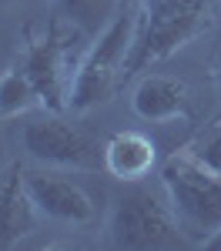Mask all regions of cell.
Returning a JSON list of instances; mask_svg holds the SVG:
<instances>
[{
    "label": "cell",
    "mask_w": 221,
    "mask_h": 251,
    "mask_svg": "<svg viewBox=\"0 0 221 251\" xmlns=\"http://www.w3.org/2000/svg\"><path fill=\"white\" fill-rule=\"evenodd\" d=\"M218 14V0H144L138 10L134 44L127 54V77L171 57L201 37Z\"/></svg>",
    "instance_id": "6da1fadb"
},
{
    "label": "cell",
    "mask_w": 221,
    "mask_h": 251,
    "mask_svg": "<svg viewBox=\"0 0 221 251\" xmlns=\"http://www.w3.org/2000/svg\"><path fill=\"white\" fill-rule=\"evenodd\" d=\"M161 188L184 241L204 248L221 231V174L201 164L191 151H178L161 168Z\"/></svg>",
    "instance_id": "7a4b0ae2"
},
{
    "label": "cell",
    "mask_w": 221,
    "mask_h": 251,
    "mask_svg": "<svg viewBox=\"0 0 221 251\" xmlns=\"http://www.w3.org/2000/svg\"><path fill=\"white\" fill-rule=\"evenodd\" d=\"M134 27H138V14L124 7L94 37L71 84V111L84 114L98 104H107L121 87V80H127V54L134 44Z\"/></svg>",
    "instance_id": "3957f363"
},
{
    "label": "cell",
    "mask_w": 221,
    "mask_h": 251,
    "mask_svg": "<svg viewBox=\"0 0 221 251\" xmlns=\"http://www.w3.org/2000/svg\"><path fill=\"white\" fill-rule=\"evenodd\" d=\"M87 40L84 34H77L67 20H60L57 14L50 17V24L27 40L20 64L30 74L34 87L40 94L44 111H57L64 114L71 107V84H74V44Z\"/></svg>",
    "instance_id": "277c9868"
},
{
    "label": "cell",
    "mask_w": 221,
    "mask_h": 251,
    "mask_svg": "<svg viewBox=\"0 0 221 251\" xmlns=\"http://www.w3.org/2000/svg\"><path fill=\"white\" fill-rule=\"evenodd\" d=\"M107 238H111L114 248H127V251L174 248L184 241L178 218L168 204V194L161 198L147 188H131L114 201Z\"/></svg>",
    "instance_id": "5b68a950"
},
{
    "label": "cell",
    "mask_w": 221,
    "mask_h": 251,
    "mask_svg": "<svg viewBox=\"0 0 221 251\" xmlns=\"http://www.w3.org/2000/svg\"><path fill=\"white\" fill-rule=\"evenodd\" d=\"M20 148L34 161L50 168H71V171L104 168V144L87 127L64 121L57 111L27 117L20 124Z\"/></svg>",
    "instance_id": "8992f818"
},
{
    "label": "cell",
    "mask_w": 221,
    "mask_h": 251,
    "mask_svg": "<svg viewBox=\"0 0 221 251\" xmlns=\"http://www.w3.org/2000/svg\"><path fill=\"white\" fill-rule=\"evenodd\" d=\"M27 188H30V198L37 204L40 218H50V221H60V225H74V228L94 225V218H98L94 198L71 177L47 174V171H27Z\"/></svg>",
    "instance_id": "52a82bcc"
},
{
    "label": "cell",
    "mask_w": 221,
    "mask_h": 251,
    "mask_svg": "<svg viewBox=\"0 0 221 251\" xmlns=\"http://www.w3.org/2000/svg\"><path fill=\"white\" fill-rule=\"evenodd\" d=\"M37 204L27 188V168L10 161L0 168V248H14L37 228Z\"/></svg>",
    "instance_id": "ba28073f"
},
{
    "label": "cell",
    "mask_w": 221,
    "mask_h": 251,
    "mask_svg": "<svg viewBox=\"0 0 221 251\" xmlns=\"http://www.w3.org/2000/svg\"><path fill=\"white\" fill-rule=\"evenodd\" d=\"M191 104H195L191 87L171 74L147 71L131 91V107L141 121H178L191 114Z\"/></svg>",
    "instance_id": "9c48e42d"
},
{
    "label": "cell",
    "mask_w": 221,
    "mask_h": 251,
    "mask_svg": "<svg viewBox=\"0 0 221 251\" xmlns=\"http://www.w3.org/2000/svg\"><path fill=\"white\" fill-rule=\"evenodd\" d=\"M158 164V144L144 131H118L104 144V171L124 184H138Z\"/></svg>",
    "instance_id": "30bf717a"
},
{
    "label": "cell",
    "mask_w": 221,
    "mask_h": 251,
    "mask_svg": "<svg viewBox=\"0 0 221 251\" xmlns=\"http://www.w3.org/2000/svg\"><path fill=\"white\" fill-rule=\"evenodd\" d=\"M121 10V0H57V17L84 37H98Z\"/></svg>",
    "instance_id": "8fae6325"
},
{
    "label": "cell",
    "mask_w": 221,
    "mask_h": 251,
    "mask_svg": "<svg viewBox=\"0 0 221 251\" xmlns=\"http://www.w3.org/2000/svg\"><path fill=\"white\" fill-rule=\"evenodd\" d=\"M34 107H44L40 104V94L34 87L30 74L24 71V64H10L3 74H0V117H24Z\"/></svg>",
    "instance_id": "7c38bea8"
},
{
    "label": "cell",
    "mask_w": 221,
    "mask_h": 251,
    "mask_svg": "<svg viewBox=\"0 0 221 251\" xmlns=\"http://www.w3.org/2000/svg\"><path fill=\"white\" fill-rule=\"evenodd\" d=\"M188 151L198 157L201 164H208L215 174H221V121H218V124H211V127H208V131H204Z\"/></svg>",
    "instance_id": "4fadbf2b"
},
{
    "label": "cell",
    "mask_w": 221,
    "mask_h": 251,
    "mask_svg": "<svg viewBox=\"0 0 221 251\" xmlns=\"http://www.w3.org/2000/svg\"><path fill=\"white\" fill-rule=\"evenodd\" d=\"M204 248H208V251H221V231L215 234V238H211V241H208V245H204Z\"/></svg>",
    "instance_id": "5bb4252c"
},
{
    "label": "cell",
    "mask_w": 221,
    "mask_h": 251,
    "mask_svg": "<svg viewBox=\"0 0 221 251\" xmlns=\"http://www.w3.org/2000/svg\"><path fill=\"white\" fill-rule=\"evenodd\" d=\"M215 77H218V84H221V54H218V64H215Z\"/></svg>",
    "instance_id": "9a60e30c"
},
{
    "label": "cell",
    "mask_w": 221,
    "mask_h": 251,
    "mask_svg": "<svg viewBox=\"0 0 221 251\" xmlns=\"http://www.w3.org/2000/svg\"><path fill=\"white\" fill-rule=\"evenodd\" d=\"M134 3H138V0H121V7H134Z\"/></svg>",
    "instance_id": "2e32d148"
},
{
    "label": "cell",
    "mask_w": 221,
    "mask_h": 251,
    "mask_svg": "<svg viewBox=\"0 0 221 251\" xmlns=\"http://www.w3.org/2000/svg\"><path fill=\"white\" fill-rule=\"evenodd\" d=\"M7 3H10V0H7Z\"/></svg>",
    "instance_id": "e0dca14e"
}]
</instances>
